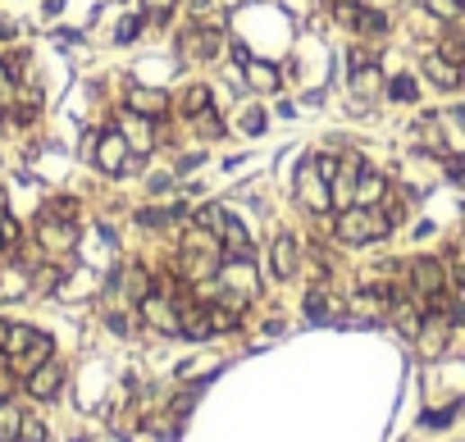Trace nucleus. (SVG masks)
I'll return each instance as SVG.
<instances>
[{"label": "nucleus", "mask_w": 465, "mask_h": 442, "mask_svg": "<svg viewBox=\"0 0 465 442\" xmlns=\"http://www.w3.org/2000/svg\"><path fill=\"white\" fill-rule=\"evenodd\" d=\"M383 192H388V187H383V178L365 169V174H361V192H356V205H374V201H383Z\"/></svg>", "instance_id": "22"}, {"label": "nucleus", "mask_w": 465, "mask_h": 442, "mask_svg": "<svg viewBox=\"0 0 465 442\" xmlns=\"http://www.w3.org/2000/svg\"><path fill=\"white\" fill-rule=\"evenodd\" d=\"M0 37H14V28H10V23H0Z\"/></svg>", "instance_id": "45"}, {"label": "nucleus", "mask_w": 465, "mask_h": 442, "mask_svg": "<svg viewBox=\"0 0 465 442\" xmlns=\"http://www.w3.org/2000/svg\"><path fill=\"white\" fill-rule=\"evenodd\" d=\"M19 424H23V410H19L14 401H5V397H0V442H5V437H14V433H19Z\"/></svg>", "instance_id": "24"}, {"label": "nucleus", "mask_w": 465, "mask_h": 442, "mask_svg": "<svg viewBox=\"0 0 465 442\" xmlns=\"http://www.w3.org/2000/svg\"><path fill=\"white\" fill-rule=\"evenodd\" d=\"M425 10L443 23H456V19H465V0H425Z\"/></svg>", "instance_id": "20"}, {"label": "nucleus", "mask_w": 465, "mask_h": 442, "mask_svg": "<svg viewBox=\"0 0 465 442\" xmlns=\"http://www.w3.org/2000/svg\"><path fill=\"white\" fill-rule=\"evenodd\" d=\"M32 283H37V287H41V292H50V287H55V283H59V269H41V274H37V278H32Z\"/></svg>", "instance_id": "41"}, {"label": "nucleus", "mask_w": 465, "mask_h": 442, "mask_svg": "<svg viewBox=\"0 0 465 442\" xmlns=\"http://www.w3.org/2000/svg\"><path fill=\"white\" fill-rule=\"evenodd\" d=\"M310 165H315L328 183H334V178H338V169H343V160H338V156H310Z\"/></svg>", "instance_id": "36"}, {"label": "nucleus", "mask_w": 465, "mask_h": 442, "mask_svg": "<svg viewBox=\"0 0 465 442\" xmlns=\"http://www.w3.org/2000/svg\"><path fill=\"white\" fill-rule=\"evenodd\" d=\"M32 338H37V329H28V324H10V342H5V356L14 360V356H23L28 347H32Z\"/></svg>", "instance_id": "23"}, {"label": "nucleus", "mask_w": 465, "mask_h": 442, "mask_svg": "<svg viewBox=\"0 0 465 442\" xmlns=\"http://www.w3.org/2000/svg\"><path fill=\"white\" fill-rule=\"evenodd\" d=\"M123 283H128V302H138V306H142V302L151 297V292H156V278H151L142 265H132V269L123 274Z\"/></svg>", "instance_id": "17"}, {"label": "nucleus", "mask_w": 465, "mask_h": 442, "mask_svg": "<svg viewBox=\"0 0 465 442\" xmlns=\"http://www.w3.org/2000/svg\"><path fill=\"white\" fill-rule=\"evenodd\" d=\"M297 205H301L306 214H328V205H334V183H328V178L310 165V156H306L301 169H297Z\"/></svg>", "instance_id": "3"}, {"label": "nucleus", "mask_w": 465, "mask_h": 442, "mask_svg": "<svg viewBox=\"0 0 465 442\" xmlns=\"http://www.w3.org/2000/svg\"><path fill=\"white\" fill-rule=\"evenodd\" d=\"M388 320L397 324V333H402V338H420L425 333V311L416 302H407V297H392L388 302Z\"/></svg>", "instance_id": "8"}, {"label": "nucleus", "mask_w": 465, "mask_h": 442, "mask_svg": "<svg viewBox=\"0 0 465 442\" xmlns=\"http://www.w3.org/2000/svg\"><path fill=\"white\" fill-rule=\"evenodd\" d=\"M142 5L156 14V19H169L174 14V5H178V0H142Z\"/></svg>", "instance_id": "39"}, {"label": "nucleus", "mask_w": 465, "mask_h": 442, "mask_svg": "<svg viewBox=\"0 0 465 442\" xmlns=\"http://www.w3.org/2000/svg\"><path fill=\"white\" fill-rule=\"evenodd\" d=\"M59 388H64V365L50 356L46 365H37V370L28 374V392L37 397V401H50V397H59Z\"/></svg>", "instance_id": "7"}, {"label": "nucleus", "mask_w": 465, "mask_h": 442, "mask_svg": "<svg viewBox=\"0 0 465 442\" xmlns=\"http://www.w3.org/2000/svg\"><path fill=\"white\" fill-rule=\"evenodd\" d=\"M270 260H274V274H279V278H292V274H297V242H292V238H274Z\"/></svg>", "instance_id": "16"}, {"label": "nucleus", "mask_w": 465, "mask_h": 442, "mask_svg": "<svg viewBox=\"0 0 465 442\" xmlns=\"http://www.w3.org/2000/svg\"><path fill=\"white\" fill-rule=\"evenodd\" d=\"M334 233H338V242H347V247H365V242L388 238L392 224H388V214H383L379 205H347V210L338 214Z\"/></svg>", "instance_id": "1"}, {"label": "nucleus", "mask_w": 465, "mask_h": 442, "mask_svg": "<svg viewBox=\"0 0 465 442\" xmlns=\"http://www.w3.org/2000/svg\"><path fill=\"white\" fill-rule=\"evenodd\" d=\"M50 356H55V342H50V333H37V338H32V347H28L23 356H14V370L28 379V374L37 370V365H46Z\"/></svg>", "instance_id": "14"}, {"label": "nucleus", "mask_w": 465, "mask_h": 442, "mask_svg": "<svg viewBox=\"0 0 465 442\" xmlns=\"http://www.w3.org/2000/svg\"><path fill=\"white\" fill-rule=\"evenodd\" d=\"M388 96H392V101H416L420 87H416V78H392V83H388Z\"/></svg>", "instance_id": "33"}, {"label": "nucleus", "mask_w": 465, "mask_h": 442, "mask_svg": "<svg viewBox=\"0 0 465 442\" xmlns=\"http://www.w3.org/2000/svg\"><path fill=\"white\" fill-rule=\"evenodd\" d=\"M138 315L147 320V324H156V329H165V333H178V306L165 297V292H151V297L138 306Z\"/></svg>", "instance_id": "9"}, {"label": "nucleus", "mask_w": 465, "mask_h": 442, "mask_svg": "<svg viewBox=\"0 0 465 442\" xmlns=\"http://www.w3.org/2000/svg\"><path fill=\"white\" fill-rule=\"evenodd\" d=\"M96 165H101V174H110V178H119V174H132L142 165V156L128 146V137L119 132V128H110V132H101L96 137Z\"/></svg>", "instance_id": "2"}, {"label": "nucleus", "mask_w": 465, "mask_h": 442, "mask_svg": "<svg viewBox=\"0 0 465 442\" xmlns=\"http://www.w3.org/2000/svg\"><path fill=\"white\" fill-rule=\"evenodd\" d=\"M5 342H10V320H0V356H5Z\"/></svg>", "instance_id": "43"}, {"label": "nucleus", "mask_w": 465, "mask_h": 442, "mask_svg": "<svg viewBox=\"0 0 465 442\" xmlns=\"http://www.w3.org/2000/svg\"><path fill=\"white\" fill-rule=\"evenodd\" d=\"M74 214H78V201H69V196H55L41 210V219H64V224H74Z\"/></svg>", "instance_id": "26"}, {"label": "nucleus", "mask_w": 465, "mask_h": 442, "mask_svg": "<svg viewBox=\"0 0 465 442\" xmlns=\"http://www.w3.org/2000/svg\"><path fill=\"white\" fill-rule=\"evenodd\" d=\"M356 32H365V37H383V32H388V19H383L379 10H361V14H356Z\"/></svg>", "instance_id": "27"}, {"label": "nucleus", "mask_w": 465, "mask_h": 442, "mask_svg": "<svg viewBox=\"0 0 465 442\" xmlns=\"http://www.w3.org/2000/svg\"><path fill=\"white\" fill-rule=\"evenodd\" d=\"M10 214V205H5V192H0V219H5Z\"/></svg>", "instance_id": "44"}, {"label": "nucleus", "mask_w": 465, "mask_h": 442, "mask_svg": "<svg viewBox=\"0 0 465 442\" xmlns=\"http://www.w3.org/2000/svg\"><path fill=\"white\" fill-rule=\"evenodd\" d=\"M219 251H224V260H251V233L237 224V219H228L219 229Z\"/></svg>", "instance_id": "13"}, {"label": "nucleus", "mask_w": 465, "mask_h": 442, "mask_svg": "<svg viewBox=\"0 0 465 442\" xmlns=\"http://www.w3.org/2000/svg\"><path fill=\"white\" fill-rule=\"evenodd\" d=\"M334 14H338V23H347V28H356V14H361V5H352V0H343V5H338Z\"/></svg>", "instance_id": "40"}, {"label": "nucleus", "mask_w": 465, "mask_h": 442, "mask_svg": "<svg viewBox=\"0 0 465 442\" xmlns=\"http://www.w3.org/2000/svg\"><path fill=\"white\" fill-rule=\"evenodd\" d=\"M178 55H183V59H215V55H219V32L187 28L183 41H178Z\"/></svg>", "instance_id": "11"}, {"label": "nucleus", "mask_w": 465, "mask_h": 442, "mask_svg": "<svg viewBox=\"0 0 465 442\" xmlns=\"http://www.w3.org/2000/svg\"><path fill=\"white\" fill-rule=\"evenodd\" d=\"M246 83H251L255 92H279V68L251 59V64H246Z\"/></svg>", "instance_id": "18"}, {"label": "nucleus", "mask_w": 465, "mask_h": 442, "mask_svg": "<svg viewBox=\"0 0 465 442\" xmlns=\"http://www.w3.org/2000/svg\"><path fill=\"white\" fill-rule=\"evenodd\" d=\"M219 292H237V297H251V292H255V269H251V260H224L219 265Z\"/></svg>", "instance_id": "6"}, {"label": "nucleus", "mask_w": 465, "mask_h": 442, "mask_svg": "<svg viewBox=\"0 0 465 442\" xmlns=\"http://www.w3.org/2000/svg\"><path fill=\"white\" fill-rule=\"evenodd\" d=\"M10 247V238H5V229H0V251H5Z\"/></svg>", "instance_id": "46"}, {"label": "nucleus", "mask_w": 465, "mask_h": 442, "mask_svg": "<svg viewBox=\"0 0 465 442\" xmlns=\"http://www.w3.org/2000/svg\"><path fill=\"white\" fill-rule=\"evenodd\" d=\"M407 278H411V292H416L420 302H434V297H443V287H447V274H443V265H438V260H429V256L411 260V265H407Z\"/></svg>", "instance_id": "4"}, {"label": "nucleus", "mask_w": 465, "mask_h": 442, "mask_svg": "<svg viewBox=\"0 0 465 442\" xmlns=\"http://www.w3.org/2000/svg\"><path fill=\"white\" fill-rule=\"evenodd\" d=\"M128 105H132V114L156 119V123L174 110V101H169V92H165V87H132V92H128Z\"/></svg>", "instance_id": "5"}, {"label": "nucleus", "mask_w": 465, "mask_h": 442, "mask_svg": "<svg viewBox=\"0 0 465 442\" xmlns=\"http://www.w3.org/2000/svg\"><path fill=\"white\" fill-rule=\"evenodd\" d=\"M37 242L46 251H69L78 242V224H64V219H41L37 224Z\"/></svg>", "instance_id": "12"}, {"label": "nucleus", "mask_w": 465, "mask_h": 442, "mask_svg": "<svg viewBox=\"0 0 465 442\" xmlns=\"http://www.w3.org/2000/svg\"><path fill=\"white\" fill-rule=\"evenodd\" d=\"M142 28H147V23H142V14H128V19H119V28H114V41H119V46H128V41L138 37Z\"/></svg>", "instance_id": "32"}, {"label": "nucleus", "mask_w": 465, "mask_h": 442, "mask_svg": "<svg viewBox=\"0 0 465 442\" xmlns=\"http://www.w3.org/2000/svg\"><path fill=\"white\" fill-rule=\"evenodd\" d=\"M447 178H456V183L465 178V160H461V156H452V160H447Z\"/></svg>", "instance_id": "42"}, {"label": "nucleus", "mask_w": 465, "mask_h": 442, "mask_svg": "<svg viewBox=\"0 0 465 442\" xmlns=\"http://www.w3.org/2000/svg\"><path fill=\"white\" fill-rule=\"evenodd\" d=\"M306 315H310V320H338L334 302H328V292H319V287L306 297Z\"/></svg>", "instance_id": "25"}, {"label": "nucleus", "mask_w": 465, "mask_h": 442, "mask_svg": "<svg viewBox=\"0 0 465 442\" xmlns=\"http://www.w3.org/2000/svg\"><path fill=\"white\" fill-rule=\"evenodd\" d=\"M210 329H215V333L237 329V311H233V306H224V302H210Z\"/></svg>", "instance_id": "28"}, {"label": "nucleus", "mask_w": 465, "mask_h": 442, "mask_svg": "<svg viewBox=\"0 0 465 442\" xmlns=\"http://www.w3.org/2000/svg\"><path fill=\"white\" fill-rule=\"evenodd\" d=\"M425 73H429V78H434V87H443V92H452L461 78H465V73H461V64H452V59H443L438 50L425 59Z\"/></svg>", "instance_id": "15"}, {"label": "nucleus", "mask_w": 465, "mask_h": 442, "mask_svg": "<svg viewBox=\"0 0 465 442\" xmlns=\"http://www.w3.org/2000/svg\"><path fill=\"white\" fill-rule=\"evenodd\" d=\"M119 132L128 137V146L138 156H147L151 146H156V119H142V114H123L119 119Z\"/></svg>", "instance_id": "10"}, {"label": "nucleus", "mask_w": 465, "mask_h": 442, "mask_svg": "<svg viewBox=\"0 0 465 442\" xmlns=\"http://www.w3.org/2000/svg\"><path fill=\"white\" fill-rule=\"evenodd\" d=\"M228 224V214L219 210V205H201V210H196V229H210V233H219Z\"/></svg>", "instance_id": "30"}, {"label": "nucleus", "mask_w": 465, "mask_h": 442, "mask_svg": "<svg viewBox=\"0 0 465 442\" xmlns=\"http://www.w3.org/2000/svg\"><path fill=\"white\" fill-rule=\"evenodd\" d=\"M452 419H456V406H447V410H429V415H425L429 428H443V424H452Z\"/></svg>", "instance_id": "38"}, {"label": "nucleus", "mask_w": 465, "mask_h": 442, "mask_svg": "<svg viewBox=\"0 0 465 442\" xmlns=\"http://www.w3.org/2000/svg\"><path fill=\"white\" fill-rule=\"evenodd\" d=\"M196 128H201V137H224V119L215 110H201L196 114Z\"/></svg>", "instance_id": "34"}, {"label": "nucleus", "mask_w": 465, "mask_h": 442, "mask_svg": "<svg viewBox=\"0 0 465 442\" xmlns=\"http://www.w3.org/2000/svg\"><path fill=\"white\" fill-rule=\"evenodd\" d=\"M5 442H46V424H41V419H32V415H23L19 433H14V437H5Z\"/></svg>", "instance_id": "31"}, {"label": "nucleus", "mask_w": 465, "mask_h": 442, "mask_svg": "<svg viewBox=\"0 0 465 442\" xmlns=\"http://www.w3.org/2000/svg\"><path fill=\"white\" fill-rule=\"evenodd\" d=\"M201 110H210V87H206V83H196V87H187V92H183V114H192V119H196Z\"/></svg>", "instance_id": "21"}, {"label": "nucleus", "mask_w": 465, "mask_h": 442, "mask_svg": "<svg viewBox=\"0 0 465 442\" xmlns=\"http://www.w3.org/2000/svg\"><path fill=\"white\" fill-rule=\"evenodd\" d=\"M178 214H183V205H156V210H138V224H147V229H165V224H174Z\"/></svg>", "instance_id": "19"}, {"label": "nucleus", "mask_w": 465, "mask_h": 442, "mask_svg": "<svg viewBox=\"0 0 465 442\" xmlns=\"http://www.w3.org/2000/svg\"><path fill=\"white\" fill-rule=\"evenodd\" d=\"M237 128H242L246 137H260V132H264V114H260V110H242Z\"/></svg>", "instance_id": "35"}, {"label": "nucleus", "mask_w": 465, "mask_h": 442, "mask_svg": "<svg viewBox=\"0 0 465 442\" xmlns=\"http://www.w3.org/2000/svg\"><path fill=\"white\" fill-rule=\"evenodd\" d=\"M347 68H352V73H361V68H374V55H370V50H361V46H352V55H347Z\"/></svg>", "instance_id": "37"}, {"label": "nucleus", "mask_w": 465, "mask_h": 442, "mask_svg": "<svg viewBox=\"0 0 465 442\" xmlns=\"http://www.w3.org/2000/svg\"><path fill=\"white\" fill-rule=\"evenodd\" d=\"M438 55H443V59H452V64H465V32H456V28H452V32L443 37Z\"/></svg>", "instance_id": "29"}]
</instances>
